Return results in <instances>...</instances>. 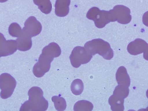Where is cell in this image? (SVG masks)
Listing matches in <instances>:
<instances>
[{
	"label": "cell",
	"mask_w": 148,
	"mask_h": 111,
	"mask_svg": "<svg viewBox=\"0 0 148 111\" xmlns=\"http://www.w3.org/2000/svg\"><path fill=\"white\" fill-rule=\"evenodd\" d=\"M24 25L22 29L23 32L31 38L39 35L42 30L41 23L34 16H31L28 18Z\"/></svg>",
	"instance_id": "7"
},
{
	"label": "cell",
	"mask_w": 148,
	"mask_h": 111,
	"mask_svg": "<svg viewBox=\"0 0 148 111\" xmlns=\"http://www.w3.org/2000/svg\"><path fill=\"white\" fill-rule=\"evenodd\" d=\"M89 19L94 21L96 26L101 29L105 27L110 22L116 21L112 10L110 11H101L98 8H90L86 14Z\"/></svg>",
	"instance_id": "4"
},
{
	"label": "cell",
	"mask_w": 148,
	"mask_h": 111,
	"mask_svg": "<svg viewBox=\"0 0 148 111\" xmlns=\"http://www.w3.org/2000/svg\"><path fill=\"white\" fill-rule=\"evenodd\" d=\"M116 21L122 24H127L132 20L130 9L122 5L115 6L112 9Z\"/></svg>",
	"instance_id": "8"
},
{
	"label": "cell",
	"mask_w": 148,
	"mask_h": 111,
	"mask_svg": "<svg viewBox=\"0 0 148 111\" xmlns=\"http://www.w3.org/2000/svg\"><path fill=\"white\" fill-rule=\"evenodd\" d=\"M93 105L90 102L86 100L78 101L74 106L75 111H91L93 108Z\"/></svg>",
	"instance_id": "16"
},
{
	"label": "cell",
	"mask_w": 148,
	"mask_h": 111,
	"mask_svg": "<svg viewBox=\"0 0 148 111\" xmlns=\"http://www.w3.org/2000/svg\"><path fill=\"white\" fill-rule=\"evenodd\" d=\"M28 95L29 99L21 106L20 111H45L47 110L48 102L44 98L43 91L40 88L36 86L32 87Z\"/></svg>",
	"instance_id": "2"
},
{
	"label": "cell",
	"mask_w": 148,
	"mask_h": 111,
	"mask_svg": "<svg viewBox=\"0 0 148 111\" xmlns=\"http://www.w3.org/2000/svg\"><path fill=\"white\" fill-rule=\"evenodd\" d=\"M16 82L12 76L8 73H3L0 75L1 96L6 99L12 95L16 85Z\"/></svg>",
	"instance_id": "5"
},
{
	"label": "cell",
	"mask_w": 148,
	"mask_h": 111,
	"mask_svg": "<svg viewBox=\"0 0 148 111\" xmlns=\"http://www.w3.org/2000/svg\"><path fill=\"white\" fill-rule=\"evenodd\" d=\"M71 0H56L55 4V13L57 16L63 17L66 16L69 11Z\"/></svg>",
	"instance_id": "13"
},
{
	"label": "cell",
	"mask_w": 148,
	"mask_h": 111,
	"mask_svg": "<svg viewBox=\"0 0 148 111\" xmlns=\"http://www.w3.org/2000/svg\"><path fill=\"white\" fill-rule=\"evenodd\" d=\"M52 100L54 104L55 108L58 111H63L65 110L67 105L66 100L63 97L55 96L53 97Z\"/></svg>",
	"instance_id": "17"
},
{
	"label": "cell",
	"mask_w": 148,
	"mask_h": 111,
	"mask_svg": "<svg viewBox=\"0 0 148 111\" xmlns=\"http://www.w3.org/2000/svg\"><path fill=\"white\" fill-rule=\"evenodd\" d=\"M9 34L13 37L18 38L22 34V30L21 26L16 23H14L9 27Z\"/></svg>",
	"instance_id": "20"
},
{
	"label": "cell",
	"mask_w": 148,
	"mask_h": 111,
	"mask_svg": "<svg viewBox=\"0 0 148 111\" xmlns=\"http://www.w3.org/2000/svg\"><path fill=\"white\" fill-rule=\"evenodd\" d=\"M148 45L146 42L138 38L130 43L127 46L128 53L133 55H136L144 53H147Z\"/></svg>",
	"instance_id": "10"
},
{
	"label": "cell",
	"mask_w": 148,
	"mask_h": 111,
	"mask_svg": "<svg viewBox=\"0 0 148 111\" xmlns=\"http://www.w3.org/2000/svg\"><path fill=\"white\" fill-rule=\"evenodd\" d=\"M116 78L118 85L129 88L131 84L130 77L124 66L120 67L116 74Z\"/></svg>",
	"instance_id": "12"
},
{
	"label": "cell",
	"mask_w": 148,
	"mask_h": 111,
	"mask_svg": "<svg viewBox=\"0 0 148 111\" xmlns=\"http://www.w3.org/2000/svg\"><path fill=\"white\" fill-rule=\"evenodd\" d=\"M17 50L16 40H7L4 35L0 33V58L12 55Z\"/></svg>",
	"instance_id": "9"
},
{
	"label": "cell",
	"mask_w": 148,
	"mask_h": 111,
	"mask_svg": "<svg viewBox=\"0 0 148 111\" xmlns=\"http://www.w3.org/2000/svg\"><path fill=\"white\" fill-rule=\"evenodd\" d=\"M61 52V48L56 43H51L46 46L42 50L38 62L33 67L34 75L37 77L44 76L50 70L51 63L54 58L59 57Z\"/></svg>",
	"instance_id": "1"
},
{
	"label": "cell",
	"mask_w": 148,
	"mask_h": 111,
	"mask_svg": "<svg viewBox=\"0 0 148 111\" xmlns=\"http://www.w3.org/2000/svg\"><path fill=\"white\" fill-rule=\"evenodd\" d=\"M92 57V56L87 51L85 47L78 46L73 49L69 58L73 66L77 68L82 64L89 62Z\"/></svg>",
	"instance_id": "6"
},
{
	"label": "cell",
	"mask_w": 148,
	"mask_h": 111,
	"mask_svg": "<svg viewBox=\"0 0 148 111\" xmlns=\"http://www.w3.org/2000/svg\"><path fill=\"white\" fill-rule=\"evenodd\" d=\"M129 92V88L118 85L115 87L113 94L124 99L127 97Z\"/></svg>",
	"instance_id": "19"
},
{
	"label": "cell",
	"mask_w": 148,
	"mask_h": 111,
	"mask_svg": "<svg viewBox=\"0 0 148 111\" xmlns=\"http://www.w3.org/2000/svg\"><path fill=\"white\" fill-rule=\"evenodd\" d=\"M34 2L41 12L46 14H48L52 11V6L50 0H34Z\"/></svg>",
	"instance_id": "15"
},
{
	"label": "cell",
	"mask_w": 148,
	"mask_h": 111,
	"mask_svg": "<svg viewBox=\"0 0 148 111\" xmlns=\"http://www.w3.org/2000/svg\"><path fill=\"white\" fill-rule=\"evenodd\" d=\"M16 40L17 49L22 51H26L31 48L32 45L31 37L22 31V34Z\"/></svg>",
	"instance_id": "11"
},
{
	"label": "cell",
	"mask_w": 148,
	"mask_h": 111,
	"mask_svg": "<svg viewBox=\"0 0 148 111\" xmlns=\"http://www.w3.org/2000/svg\"><path fill=\"white\" fill-rule=\"evenodd\" d=\"M124 99L113 95L109 98L108 102L113 111H123L124 110Z\"/></svg>",
	"instance_id": "14"
},
{
	"label": "cell",
	"mask_w": 148,
	"mask_h": 111,
	"mask_svg": "<svg viewBox=\"0 0 148 111\" xmlns=\"http://www.w3.org/2000/svg\"><path fill=\"white\" fill-rule=\"evenodd\" d=\"M71 90L74 95H81L84 90V84L82 80L79 79H77L73 81L71 86Z\"/></svg>",
	"instance_id": "18"
},
{
	"label": "cell",
	"mask_w": 148,
	"mask_h": 111,
	"mask_svg": "<svg viewBox=\"0 0 148 111\" xmlns=\"http://www.w3.org/2000/svg\"><path fill=\"white\" fill-rule=\"evenodd\" d=\"M84 47L87 51L94 56L98 54L105 59L110 60L114 56V52L110 44L101 39L92 40L87 42Z\"/></svg>",
	"instance_id": "3"
}]
</instances>
